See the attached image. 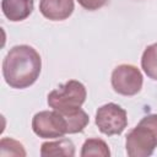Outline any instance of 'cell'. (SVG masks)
Here are the masks:
<instances>
[{
  "label": "cell",
  "instance_id": "cell-1",
  "mask_svg": "<svg viewBox=\"0 0 157 157\" xmlns=\"http://www.w3.org/2000/svg\"><path fill=\"white\" fill-rule=\"evenodd\" d=\"M42 59L31 45L20 44L12 47L2 61V76L5 82L16 90L32 86L39 77Z\"/></svg>",
  "mask_w": 157,
  "mask_h": 157
},
{
  "label": "cell",
  "instance_id": "cell-2",
  "mask_svg": "<svg viewBox=\"0 0 157 157\" xmlns=\"http://www.w3.org/2000/svg\"><path fill=\"white\" fill-rule=\"evenodd\" d=\"M157 147V114L144 117L125 139L126 153L130 157H148Z\"/></svg>",
  "mask_w": 157,
  "mask_h": 157
},
{
  "label": "cell",
  "instance_id": "cell-3",
  "mask_svg": "<svg viewBox=\"0 0 157 157\" xmlns=\"http://www.w3.org/2000/svg\"><path fill=\"white\" fill-rule=\"evenodd\" d=\"M86 87L77 80H69L48 93V105L60 113L81 108L86 101Z\"/></svg>",
  "mask_w": 157,
  "mask_h": 157
},
{
  "label": "cell",
  "instance_id": "cell-4",
  "mask_svg": "<svg viewBox=\"0 0 157 157\" xmlns=\"http://www.w3.org/2000/svg\"><path fill=\"white\" fill-rule=\"evenodd\" d=\"M32 129L42 139H58L69 134L66 119L55 109L36 113L32 119Z\"/></svg>",
  "mask_w": 157,
  "mask_h": 157
},
{
  "label": "cell",
  "instance_id": "cell-5",
  "mask_svg": "<svg viewBox=\"0 0 157 157\" xmlns=\"http://www.w3.org/2000/svg\"><path fill=\"white\" fill-rule=\"evenodd\" d=\"M94 123L104 135H120L128 126L126 110L119 104L107 103L97 109Z\"/></svg>",
  "mask_w": 157,
  "mask_h": 157
},
{
  "label": "cell",
  "instance_id": "cell-6",
  "mask_svg": "<svg viewBox=\"0 0 157 157\" xmlns=\"http://www.w3.org/2000/svg\"><path fill=\"white\" fill-rule=\"evenodd\" d=\"M110 81L112 87L117 93L123 96H135L142 88L144 77L136 66L121 64L113 70Z\"/></svg>",
  "mask_w": 157,
  "mask_h": 157
},
{
  "label": "cell",
  "instance_id": "cell-7",
  "mask_svg": "<svg viewBox=\"0 0 157 157\" xmlns=\"http://www.w3.org/2000/svg\"><path fill=\"white\" fill-rule=\"evenodd\" d=\"M74 0H40L39 11L50 21H64L74 12Z\"/></svg>",
  "mask_w": 157,
  "mask_h": 157
},
{
  "label": "cell",
  "instance_id": "cell-8",
  "mask_svg": "<svg viewBox=\"0 0 157 157\" xmlns=\"http://www.w3.org/2000/svg\"><path fill=\"white\" fill-rule=\"evenodd\" d=\"M33 7V0H1L2 13L12 22L26 20L32 13Z\"/></svg>",
  "mask_w": 157,
  "mask_h": 157
},
{
  "label": "cell",
  "instance_id": "cell-9",
  "mask_svg": "<svg viewBox=\"0 0 157 157\" xmlns=\"http://www.w3.org/2000/svg\"><path fill=\"white\" fill-rule=\"evenodd\" d=\"M40 156L49 157V156H66L72 157L75 156V145L70 139H59L56 141H48L43 142L40 146Z\"/></svg>",
  "mask_w": 157,
  "mask_h": 157
},
{
  "label": "cell",
  "instance_id": "cell-10",
  "mask_svg": "<svg viewBox=\"0 0 157 157\" xmlns=\"http://www.w3.org/2000/svg\"><path fill=\"white\" fill-rule=\"evenodd\" d=\"M141 67L145 74L157 81V42L146 47L141 56Z\"/></svg>",
  "mask_w": 157,
  "mask_h": 157
},
{
  "label": "cell",
  "instance_id": "cell-11",
  "mask_svg": "<svg viewBox=\"0 0 157 157\" xmlns=\"http://www.w3.org/2000/svg\"><path fill=\"white\" fill-rule=\"evenodd\" d=\"M82 157H88V156H101V157H109L110 151L105 141L98 137H92L87 139L83 145L82 150L80 153Z\"/></svg>",
  "mask_w": 157,
  "mask_h": 157
},
{
  "label": "cell",
  "instance_id": "cell-12",
  "mask_svg": "<svg viewBox=\"0 0 157 157\" xmlns=\"http://www.w3.org/2000/svg\"><path fill=\"white\" fill-rule=\"evenodd\" d=\"M0 156H26V151L18 141L4 137L0 141Z\"/></svg>",
  "mask_w": 157,
  "mask_h": 157
},
{
  "label": "cell",
  "instance_id": "cell-13",
  "mask_svg": "<svg viewBox=\"0 0 157 157\" xmlns=\"http://www.w3.org/2000/svg\"><path fill=\"white\" fill-rule=\"evenodd\" d=\"M108 0H77V2L88 11H96L101 7H103L107 4Z\"/></svg>",
  "mask_w": 157,
  "mask_h": 157
}]
</instances>
